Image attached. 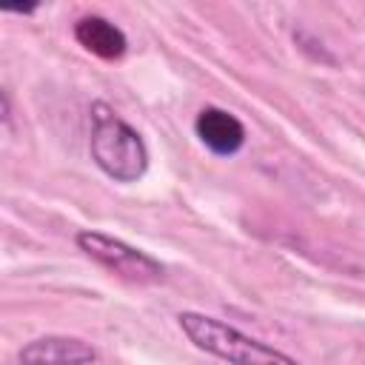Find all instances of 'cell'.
I'll return each instance as SVG.
<instances>
[{"label":"cell","mask_w":365,"mask_h":365,"mask_svg":"<svg viewBox=\"0 0 365 365\" xmlns=\"http://www.w3.org/2000/svg\"><path fill=\"white\" fill-rule=\"evenodd\" d=\"M91 157L117 182H134L148 168L143 137L106 103H91Z\"/></svg>","instance_id":"cell-1"},{"label":"cell","mask_w":365,"mask_h":365,"mask_svg":"<svg viewBox=\"0 0 365 365\" xmlns=\"http://www.w3.org/2000/svg\"><path fill=\"white\" fill-rule=\"evenodd\" d=\"M182 334L205 354L228 362V365H297L291 356H285L282 351L245 336L242 331H237L234 325L197 314V311H182L177 317Z\"/></svg>","instance_id":"cell-2"},{"label":"cell","mask_w":365,"mask_h":365,"mask_svg":"<svg viewBox=\"0 0 365 365\" xmlns=\"http://www.w3.org/2000/svg\"><path fill=\"white\" fill-rule=\"evenodd\" d=\"M77 248L86 257H91L94 262H100L106 271H111L128 282H140V285L160 282L165 274V268L151 254H145V251H140V248H134L117 237L91 231V228L77 234Z\"/></svg>","instance_id":"cell-3"},{"label":"cell","mask_w":365,"mask_h":365,"mask_svg":"<svg viewBox=\"0 0 365 365\" xmlns=\"http://www.w3.org/2000/svg\"><path fill=\"white\" fill-rule=\"evenodd\" d=\"M97 351L77 336H37L20 348V365H91Z\"/></svg>","instance_id":"cell-4"},{"label":"cell","mask_w":365,"mask_h":365,"mask_svg":"<svg viewBox=\"0 0 365 365\" xmlns=\"http://www.w3.org/2000/svg\"><path fill=\"white\" fill-rule=\"evenodd\" d=\"M194 131L202 140V145L211 148L220 157L237 154L242 148V143H245V125L234 114H228L222 108H214V106H208V108H202L197 114Z\"/></svg>","instance_id":"cell-5"},{"label":"cell","mask_w":365,"mask_h":365,"mask_svg":"<svg viewBox=\"0 0 365 365\" xmlns=\"http://www.w3.org/2000/svg\"><path fill=\"white\" fill-rule=\"evenodd\" d=\"M74 40L86 51H91V54H97L103 60L123 57L125 54V46H128L125 43V34L114 23H108L106 17H97V14H86V17H80L74 23Z\"/></svg>","instance_id":"cell-6"},{"label":"cell","mask_w":365,"mask_h":365,"mask_svg":"<svg viewBox=\"0 0 365 365\" xmlns=\"http://www.w3.org/2000/svg\"><path fill=\"white\" fill-rule=\"evenodd\" d=\"M11 120V103H9V97L0 91V123H9Z\"/></svg>","instance_id":"cell-7"},{"label":"cell","mask_w":365,"mask_h":365,"mask_svg":"<svg viewBox=\"0 0 365 365\" xmlns=\"http://www.w3.org/2000/svg\"><path fill=\"white\" fill-rule=\"evenodd\" d=\"M34 9H37L34 3H31V6H3V3H0V11H9V14H31Z\"/></svg>","instance_id":"cell-8"}]
</instances>
